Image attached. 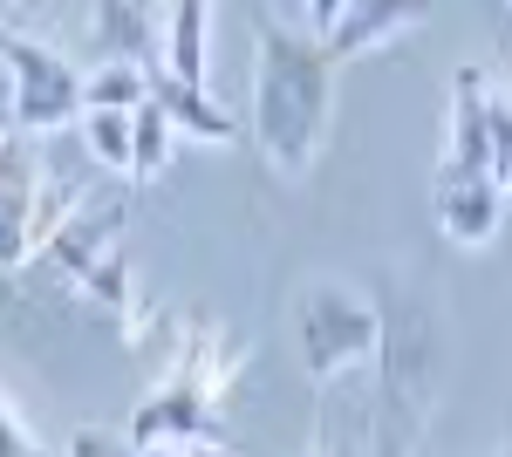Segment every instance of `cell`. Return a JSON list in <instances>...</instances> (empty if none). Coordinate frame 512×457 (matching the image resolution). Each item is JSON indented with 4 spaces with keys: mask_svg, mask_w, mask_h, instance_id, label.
<instances>
[{
    "mask_svg": "<svg viewBox=\"0 0 512 457\" xmlns=\"http://www.w3.org/2000/svg\"><path fill=\"white\" fill-rule=\"evenodd\" d=\"M76 212V191H55L41 171L35 137H14L0 130V267H21L41 260L48 232Z\"/></svg>",
    "mask_w": 512,
    "mask_h": 457,
    "instance_id": "8992f818",
    "label": "cell"
},
{
    "mask_svg": "<svg viewBox=\"0 0 512 457\" xmlns=\"http://www.w3.org/2000/svg\"><path fill=\"white\" fill-rule=\"evenodd\" d=\"M7 110H14V76H7V48H0V130H7Z\"/></svg>",
    "mask_w": 512,
    "mask_h": 457,
    "instance_id": "ac0fdd59",
    "label": "cell"
},
{
    "mask_svg": "<svg viewBox=\"0 0 512 457\" xmlns=\"http://www.w3.org/2000/svg\"><path fill=\"white\" fill-rule=\"evenodd\" d=\"M144 96H151V76L130 62H96L82 76V110H137Z\"/></svg>",
    "mask_w": 512,
    "mask_h": 457,
    "instance_id": "4fadbf2b",
    "label": "cell"
},
{
    "mask_svg": "<svg viewBox=\"0 0 512 457\" xmlns=\"http://www.w3.org/2000/svg\"><path fill=\"white\" fill-rule=\"evenodd\" d=\"M424 14H431V0H349L342 21L321 41H328L335 62H355V55H376V48H390L396 35H410Z\"/></svg>",
    "mask_w": 512,
    "mask_h": 457,
    "instance_id": "9c48e42d",
    "label": "cell"
},
{
    "mask_svg": "<svg viewBox=\"0 0 512 457\" xmlns=\"http://www.w3.org/2000/svg\"><path fill=\"white\" fill-rule=\"evenodd\" d=\"M294 348H301V369H308L315 389L369 369L376 348H383V301L349 287V280L301 287V301H294Z\"/></svg>",
    "mask_w": 512,
    "mask_h": 457,
    "instance_id": "277c9868",
    "label": "cell"
},
{
    "mask_svg": "<svg viewBox=\"0 0 512 457\" xmlns=\"http://www.w3.org/2000/svg\"><path fill=\"white\" fill-rule=\"evenodd\" d=\"M383 376H376V430L369 457H417L424 430L437 417V389H444V328L417 294L383 287V348H376Z\"/></svg>",
    "mask_w": 512,
    "mask_h": 457,
    "instance_id": "7a4b0ae2",
    "label": "cell"
},
{
    "mask_svg": "<svg viewBox=\"0 0 512 457\" xmlns=\"http://www.w3.org/2000/svg\"><path fill=\"white\" fill-rule=\"evenodd\" d=\"M205 21H212V0H171V76L205 82Z\"/></svg>",
    "mask_w": 512,
    "mask_h": 457,
    "instance_id": "7c38bea8",
    "label": "cell"
},
{
    "mask_svg": "<svg viewBox=\"0 0 512 457\" xmlns=\"http://www.w3.org/2000/svg\"><path fill=\"white\" fill-rule=\"evenodd\" d=\"M335 55L321 35H294L287 21L253 28V144L280 178H308L335 123Z\"/></svg>",
    "mask_w": 512,
    "mask_h": 457,
    "instance_id": "6da1fadb",
    "label": "cell"
},
{
    "mask_svg": "<svg viewBox=\"0 0 512 457\" xmlns=\"http://www.w3.org/2000/svg\"><path fill=\"white\" fill-rule=\"evenodd\" d=\"M171 144H178L171 116L158 110V96H144V103L130 110V185H151L164 164H171Z\"/></svg>",
    "mask_w": 512,
    "mask_h": 457,
    "instance_id": "8fae6325",
    "label": "cell"
},
{
    "mask_svg": "<svg viewBox=\"0 0 512 457\" xmlns=\"http://www.w3.org/2000/svg\"><path fill=\"white\" fill-rule=\"evenodd\" d=\"M62 457H144L130 437H117V430H103V423H76L69 430V444H62Z\"/></svg>",
    "mask_w": 512,
    "mask_h": 457,
    "instance_id": "9a60e30c",
    "label": "cell"
},
{
    "mask_svg": "<svg viewBox=\"0 0 512 457\" xmlns=\"http://www.w3.org/2000/svg\"><path fill=\"white\" fill-rule=\"evenodd\" d=\"M506 110H512V103H506Z\"/></svg>",
    "mask_w": 512,
    "mask_h": 457,
    "instance_id": "44dd1931",
    "label": "cell"
},
{
    "mask_svg": "<svg viewBox=\"0 0 512 457\" xmlns=\"http://www.w3.org/2000/svg\"><path fill=\"white\" fill-rule=\"evenodd\" d=\"M0 48H7V76H14V110H7V130L14 137H35L41 144L48 130L82 123V69L62 48L35 41L28 28H14V21H0Z\"/></svg>",
    "mask_w": 512,
    "mask_h": 457,
    "instance_id": "5b68a950",
    "label": "cell"
},
{
    "mask_svg": "<svg viewBox=\"0 0 512 457\" xmlns=\"http://www.w3.org/2000/svg\"><path fill=\"white\" fill-rule=\"evenodd\" d=\"M151 96H158V110L171 116V130H178V137H198V144H233V137H239L233 110H226V103H212V96H205V82L171 76V62L151 76Z\"/></svg>",
    "mask_w": 512,
    "mask_h": 457,
    "instance_id": "30bf717a",
    "label": "cell"
},
{
    "mask_svg": "<svg viewBox=\"0 0 512 457\" xmlns=\"http://www.w3.org/2000/svg\"><path fill=\"white\" fill-rule=\"evenodd\" d=\"M82 144L103 171L130 178V110H82Z\"/></svg>",
    "mask_w": 512,
    "mask_h": 457,
    "instance_id": "5bb4252c",
    "label": "cell"
},
{
    "mask_svg": "<svg viewBox=\"0 0 512 457\" xmlns=\"http://www.w3.org/2000/svg\"><path fill=\"white\" fill-rule=\"evenodd\" d=\"M171 0H96V48L103 62H130L144 76H158L171 55Z\"/></svg>",
    "mask_w": 512,
    "mask_h": 457,
    "instance_id": "ba28073f",
    "label": "cell"
},
{
    "mask_svg": "<svg viewBox=\"0 0 512 457\" xmlns=\"http://www.w3.org/2000/svg\"><path fill=\"white\" fill-rule=\"evenodd\" d=\"M123 437H130L144 457L185 451V444H212V437H219V403H212L205 389H192L185 376H164L158 389L137 403V417H130Z\"/></svg>",
    "mask_w": 512,
    "mask_h": 457,
    "instance_id": "52a82bcc",
    "label": "cell"
},
{
    "mask_svg": "<svg viewBox=\"0 0 512 457\" xmlns=\"http://www.w3.org/2000/svg\"><path fill=\"white\" fill-rule=\"evenodd\" d=\"M499 457H512V444H506V451H499Z\"/></svg>",
    "mask_w": 512,
    "mask_h": 457,
    "instance_id": "ffe728a7",
    "label": "cell"
},
{
    "mask_svg": "<svg viewBox=\"0 0 512 457\" xmlns=\"http://www.w3.org/2000/svg\"><path fill=\"white\" fill-rule=\"evenodd\" d=\"M0 457H55V451L35 437V430L21 423V410L7 403V389H0Z\"/></svg>",
    "mask_w": 512,
    "mask_h": 457,
    "instance_id": "2e32d148",
    "label": "cell"
},
{
    "mask_svg": "<svg viewBox=\"0 0 512 457\" xmlns=\"http://www.w3.org/2000/svg\"><path fill=\"white\" fill-rule=\"evenodd\" d=\"M492 110L499 96L485 89V69H458L451 76V144H444V164H437V232L451 246H492V232L506 226V185L492 171Z\"/></svg>",
    "mask_w": 512,
    "mask_h": 457,
    "instance_id": "3957f363",
    "label": "cell"
},
{
    "mask_svg": "<svg viewBox=\"0 0 512 457\" xmlns=\"http://www.w3.org/2000/svg\"><path fill=\"white\" fill-rule=\"evenodd\" d=\"M164 457H198V444H185V451H164Z\"/></svg>",
    "mask_w": 512,
    "mask_h": 457,
    "instance_id": "d6986e66",
    "label": "cell"
},
{
    "mask_svg": "<svg viewBox=\"0 0 512 457\" xmlns=\"http://www.w3.org/2000/svg\"><path fill=\"white\" fill-rule=\"evenodd\" d=\"M342 7H349V0H308V21H315L321 35H328V28L342 21Z\"/></svg>",
    "mask_w": 512,
    "mask_h": 457,
    "instance_id": "e0dca14e",
    "label": "cell"
}]
</instances>
